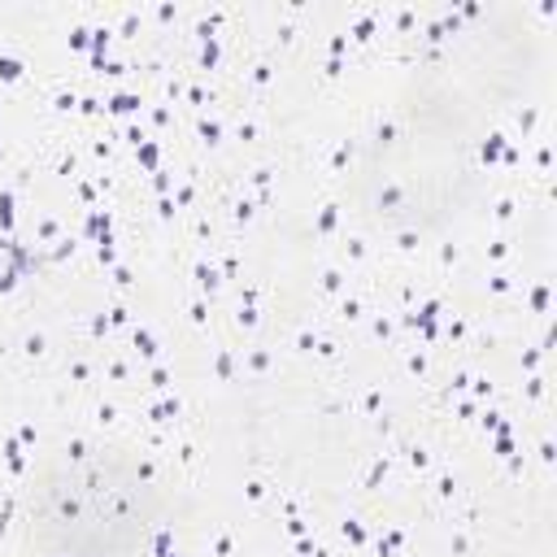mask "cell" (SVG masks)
Here are the masks:
<instances>
[{"instance_id": "6da1fadb", "label": "cell", "mask_w": 557, "mask_h": 557, "mask_svg": "<svg viewBox=\"0 0 557 557\" xmlns=\"http://www.w3.org/2000/svg\"><path fill=\"white\" fill-rule=\"evenodd\" d=\"M17 518L39 557H144L170 518V487L139 453L74 444L30 474Z\"/></svg>"}]
</instances>
